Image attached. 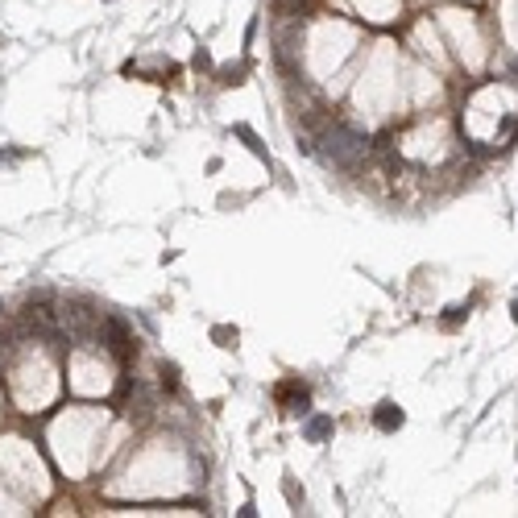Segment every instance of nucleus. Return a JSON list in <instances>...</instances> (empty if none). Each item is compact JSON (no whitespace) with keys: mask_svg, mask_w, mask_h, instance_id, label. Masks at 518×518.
Returning a JSON list of instances; mask_svg holds the SVG:
<instances>
[{"mask_svg":"<svg viewBox=\"0 0 518 518\" xmlns=\"http://www.w3.org/2000/svg\"><path fill=\"white\" fill-rule=\"evenodd\" d=\"M514 324H518V303H514Z\"/></svg>","mask_w":518,"mask_h":518,"instance_id":"obj_4","label":"nucleus"},{"mask_svg":"<svg viewBox=\"0 0 518 518\" xmlns=\"http://www.w3.org/2000/svg\"><path fill=\"white\" fill-rule=\"evenodd\" d=\"M236 133H240V137L249 142V149H253L257 158H266V145H261V142H257V137H253V129H245V125H236Z\"/></svg>","mask_w":518,"mask_h":518,"instance_id":"obj_3","label":"nucleus"},{"mask_svg":"<svg viewBox=\"0 0 518 518\" xmlns=\"http://www.w3.org/2000/svg\"><path fill=\"white\" fill-rule=\"evenodd\" d=\"M303 435H307V444H320V439H328V435H332V415H315L311 423L303 427Z\"/></svg>","mask_w":518,"mask_h":518,"instance_id":"obj_2","label":"nucleus"},{"mask_svg":"<svg viewBox=\"0 0 518 518\" xmlns=\"http://www.w3.org/2000/svg\"><path fill=\"white\" fill-rule=\"evenodd\" d=\"M402 419H407V415H402L394 402H381V407L374 411V427H377V431H398V427H402Z\"/></svg>","mask_w":518,"mask_h":518,"instance_id":"obj_1","label":"nucleus"}]
</instances>
